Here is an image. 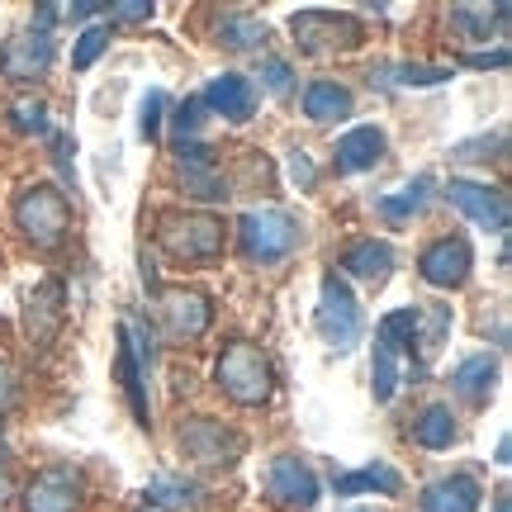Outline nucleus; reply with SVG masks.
Segmentation results:
<instances>
[{"label": "nucleus", "instance_id": "nucleus-1", "mask_svg": "<svg viewBox=\"0 0 512 512\" xmlns=\"http://www.w3.org/2000/svg\"><path fill=\"white\" fill-rule=\"evenodd\" d=\"M15 228L34 242V247H57V242L67 238V228H72V204L48 181L24 185L15 195Z\"/></svg>", "mask_w": 512, "mask_h": 512}, {"label": "nucleus", "instance_id": "nucleus-2", "mask_svg": "<svg viewBox=\"0 0 512 512\" xmlns=\"http://www.w3.org/2000/svg\"><path fill=\"white\" fill-rule=\"evenodd\" d=\"M214 380H219L223 394L233 403H242V408H256V403L271 399V361H266V351L252 347V342H228L219 356V366H214Z\"/></svg>", "mask_w": 512, "mask_h": 512}, {"label": "nucleus", "instance_id": "nucleus-3", "mask_svg": "<svg viewBox=\"0 0 512 512\" xmlns=\"http://www.w3.org/2000/svg\"><path fill=\"white\" fill-rule=\"evenodd\" d=\"M238 238H242V252L252 261L275 266V261H285L299 247V223L285 209H275V204H256V209H247L238 219Z\"/></svg>", "mask_w": 512, "mask_h": 512}, {"label": "nucleus", "instance_id": "nucleus-4", "mask_svg": "<svg viewBox=\"0 0 512 512\" xmlns=\"http://www.w3.org/2000/svg\"><path fill=\"white\" fill-rule=\"evenodd\" d=\"M318 332L332 351H351L366 332L361 304H356V294L347 290L342 275H323V285H318Z\"/></svg>", "mask_w": 512, "mask_h": 512}, {"label": "nucleus", "instance_id": "nucleus-5", "mask_svg": "<svg viewBox=\"0 0 512 512\" xmlns=\"http://www.w3.org/2000/svg\"><path fill=\"white\" fill-rule=\"evenodd\" d=\"M157 242L176 261H209L223 252V223L214 214H162Z\"/></svg>", "mask_w": 512, "mask_h": 512}, {"label": "nucleus", "instance_id": "nucleus-6", "mask_svg": "<svg viewBox=\"0 0 512 512\" xmlns=\"http://www.w3.org/2000/svg\"><path fill=\"white\" fill-rule=\"evenodd\" d=\"M147 366H152V351H147V337L138 323H119V356H114V375L124 384V399L133 408V418L152 422V408H147Z\"/></svg>", "mask_w": 512, "mask_h": 512}, {"label": "nucleus", "instance_id": "nucleus-7", "mask_svg": "<svg viewBox=\"0 0 512 512\" xmlns=\"http://www.w3.org/2000/svg\"><path fill=\"white\" fill-rule=\"evenodd\" d=\"M294 38L304 53H332V48H356L361 43V19L337 15V10H304L290 19Z\"/></svg>", "mask_w": 512, "mask_h": 512}, {"label": "nucleus", "instance_id": "nucleus-8", "mask_svg": "<svg viewBox=\"0 0 512 512\" xmlns=\"http://www.w3.org/2000/svg\"><path fill=\"white\" fill-rule=\"evenodd\" d=\"M446 195H451V204H456L470 223H479L484 233H508L512 209H508V195H503V190H494V185H484V181H465V176H456V181L446 185Z\"/></svg>", "mask_w": 512, "mask_h": 512}, {"label": "nucleus", "instance_id": "nucleus-9", "mask_svg": "<svg viewBox=\"0 0 512 512\" xmlns=\"http://www.w3.org/2000/svg\"><path fill=\"white\" fill-rule=\"evenodd\" d=\"M53 57L57 43L48 29H24V34H15L0 48V76L5 81H38V76H48Z\"/></svg>", "mask_w": 512, "mask_h": 512}, {"label": "nucleus", "instance_id": "nucleus-10", "mask_svg": "<svg viewBox=\"0 0 512 512\" xmlns=\"http://www.w3.org/2000/svg\"><path fill=\"white\" fill-rule=\"evenodd\" d=\"M261 489L280 508H313L318 503V475L299 456H275L261 475Z\"/></svg>", "mask_w": 512, "mask_h": 512}, {"label": "nucleus", "instance_id": "nucleus-11", "mask_svg": "<svg viewBox=\"0 0 512 512\" xmlns=\"http://www.w3.org/2000/svg\"><path fill=\"white\" fill-rule=\"evenodd\" d=\"M475 271V252L465 238H437L427 252L418 256V275L437 290H460Z\"/></svg>", "mask_w": 512, "mask_h": 512}, {"label": "nucleus", "instance_id": "nucleus-12", "mask_svg": "<svg viewBox=\"0 0 512 512\" xmlns=\"http://www.w3.org/2000/svg\"><path fill=\"white\" fill-rule=\"evenodd\" d=\"M242 446H247V441L214 418H190L181 427V451L190 460H200V465H228V460L242 456Z\"/></svg>", "mask_w": 512, "mask_h": 512}, {"label": "nucleus", "instance_id": "nucleus-13", "mask_svg": "<svg viewBox=\"0 0 512 512\" xmlns=\"http://www.w3.org/2000/svg\"><path fill=\"white\" fill-rule=\"evenodd\" d=\"M81 508V475L67 465H48L29 479L24 512H76Z\"/></svg>", "mask_w": 512, "mask_h": 512}, {"label": "nucleus", "instance_id": "nucleus-14", "mask_svg": "<svg viewBox=\"0 0 512 512\" xmlns=\"http://www.w3.org/2000/svg\"><path fill=\"white\" fill-rule=\"evenodd\" d=\"M157 313H162V323L171 337H181V342H195L204 328H209V299L200 290H162L157 294Z\"/></svg>", "mask_w": 512, "mask_h": 512}, {"label": "nucleus", "instance_id": "nucleus-15", "mask_svg": "<svg viewBox=\"0 0 512 512\" xmlns=\"http://www.w3.org/2000/svg\"><path fill=\"white\" fill-rule=\"evenodd\" d=\"M176 162H181L185 195H195V200H204V204L228 200V181L219 176V162H214V152L204 143H181L176 147Z\"/></svg>", "mask_w": 512, "mask_h": 512}, {"label": "nucleus", "instance_id": "nucleus-16", "mask_svg": "<svg viewBox=\"0 0 512 512\" xmlns=\"http://www.w3.org/2000/svg\"><path fill=\"white\" fill-rule=\"evenodd\" d=\"M200 105L204 110H214V114H223L228 124H247L252 110H256V91H252V81H247V76L223 72V76H214V81L204 86Z\"/></svg>", "mask_w": 512, "mask_h": 512}, {"label": "nucleus", "instance_id": "nucleus-17", "mask_svg": "<svg viewBox=\"0 0 512 512\" xmlns=\"http://www.w3.org/2000/svg\"><path fill=\"white\" fill-rule=\"evenodd\" d=\"M479 498H484V489H479L475 475H446L422 489L418 508L422 512H479Z\"/></svg>", "mask_w": 512, "mask_h": 512}, {"label": "nucleus", "instance_id": "nucleus-18", "mask_svg": "<svg viewBox=\"0 0 512 512\" xmlns=\"http://www.w3.org/2000/svg\"><path fill=\"white\" fill-rule=\"evenodd\" d=\"M24 328L38 347L53 342L57 328H62V285L57 280H43L34 294H29V309H24Z\"/></svg>", "mask_w": 512, "mask_h": 512}, {"label": "nucleus", "instance_id": "nucleus-19", "mask_svg": "<svg viewBox=\"0 0 512 512\" xmlns=\"http://www.w3.org/2000/svg\"><path fill=\"white\" fill-rule=\"evenodd\" d=\"M384 157V133L375 124H361L351 128L347 138L337 143V171H347V176H356V171H370V166Z\"/></svg>", "mask_w": 512, "mask_h": 512}, {"label": "nucleus", "instance_id": "nucleus-20", "mask_svg": "<svg viewBox=\"0 0 512 512\" xmlns=\"http://www.w3.org/2000/svg\"><path fill=\"white\" fill-rule=\"evenodd\" d=\"M351 91L342 81H309V91H304V114H309L313 124H337V119H351Z\"/></svg>", "mask_w": 512, "mask_h": 512}, {"label": "nucleus", "instance_id": "nucleus-21", "mask_svg": "<svg viewBox=\"0 0 512 512\" xmlns=\"http://www.w3.org/2000/svg\"><path fill=\"white\" fill-rule=\"evenodd\" d=\"M342 271L380 290L384 280H389V271H394V247H389V242H375V238H370V242H356V247L342 256Z\"/></svg>", "mask_w": 512, "mask_h": 512}, {"label": "nucleus", "instance_id": "nucleus-22", "mask_svg": "<svg viewBox=\"0 0 512 512\" xmlns=\"http://www.w3.org/2000/svg\"><path fill=\"white\" fill-rule=\"evenodd\" d=\"M494 380H498V356H489V351H479V356H470V361H460V366L451 370V389L470 403L489 399V394H494Z\"/></svg>", "mask_w": 512, "mask_h": 512}, {"label": "nucleus", "instance_id": "nucleus-23", "mask_svg": "<svg viewBox=\"0 0 512 512\" xmlns=\"http://www.w3.org/2000/svg\"><path fill=\"white\" fill-rule=\"evenodd\" d=\"M384 494V498H399L403 494V475L389 465V460H370L361 470H351V475H337V494Z\"/></svg>", "mask_w": 512, "mask_h": 512}, {"label": "nucleus", "instance_id": "nucleus-24", "mask_svg": "<svg viewBox=\"0 0 512 512\" xmlns=\"http://www.w3.org/2000/svg\"><path fill=\"white\" fill-rule=\"evenodd\" d=\"M413 441H418L422 451H446V446L456 441V418H451V408H446V403L422 408V418L413 422Z\"/></svg>", "mask_w": 512, "mask_h": 512}, {"label": "nucleus", "instance_id": "nucleus-25", "mask_svg": "<svg viewBox=\"0 0 512 512\" xmlns=\"http://www.w3.org/2000/svg\"><path fill=\"white\" fill-rule=\"evenodd\" d=\"M380 347L394 351V356H413L418 351V304L413 309H394L380 318Z\"/></svg>", "mask_w": 512, "mask_h": 512}, {"label": "nucleus", "instance_id": "nucleus-26", "mask_svg": "<svg viewBox=\"0 0 512 512\" xmlns=\"http://www.w3.org/2000/svg\"><path fill=\"white\" fill-rule=\"evenodd\" d=\"M427 190H432V181H427V176H418V181H408L403 190L380 195V200H375V209H380V219H389V223H408L422 204H427Z\"/></svg>", "mask_w": 512, "mask_h": 512}, {"label": "nucleus", "instance_id": "nucleus-27", "mask_svg": "<svg viewBox=\"0 0 512 512\" xmlns=\"http://www.w3.org/2000/svg\"><path fill=\"white\" fill-rule=\"evenodd\" d=\"M219 43L223 48H233V53H247V48H256V43H266V24H261L256 15H223Z\"/></svg>", "mask_w": 512, "mask_h": 512}, {"label": "nucleus", "instance_id": "nucleus-28", "mask_svg": "<svg viewBox=\"0 0 512 512\" xmlns=\"http://www.w3.org/2000/svg\"><path fill=\"white\" fill-rule=\"evenodd\" d=\"M370 389H375V403H389L394 394H399V356L394 351H384L380 342H375V366H370Z\"/></svg>", "mask_w": 512, "mask_h": 512}, {"label": "nucleus", "instance_id": "nucleus-29", "mask_svg": "<svg viewBox=\"0 0 512 512\" xmlns=\"http://www.w3.org/2000/svg\"><path fill=\"white\" fill-rule=\"evenodd\" d=\"M143 498L152 508H185V503H195V484L190 479H152Z\"/></svg>", "mask_w": 512, "mask_h": 512}, {"label": "nucleus", "instance_id": "nucleus-30", "mask_svg": "<svg viewBox=\"0 0 512 512\" xmlns=\"http://www.w3.org/2000/svg\"><path fill=\"white\" fill-rule=\"evenodd\" d=\"M110 24H91V29H81V38H76V53H72V67L76 72H86V67H95V57L110 48Z\"/></svg>", "mask_w": 512, "mask_h": 512}, {"label": "nucleus", "instance_id": "nucleus-31", "mask_svg": "<svg viewBox=\"0 0 512 512\" xmlns=\"http://www.w3.org/2000/svg\"><path fill=\"white\" fill-rule=\"evenodd\" d=\"M10 124H15V133H34V138H48V105L43 100H15L10 105Z\"/></svg>", "mask_w": 512, "mask_h": 512}, {"label": "nucleus", "instance_id": "nucleus-32", "mask_svg": "<svg viewBox=\"0 0 512 512\" xmlns=\"http://www.w3.org/2000/svg\"><path fill=\"white\" fill-rule=\"evenodd\" d=\"M380 76H394L399 86H441V81H451L446 67H422V62H403V67H384Z\"/></svg>", "mask_w": 512, "mask_h": 512}, {"label": "nucleus", "instance_id": "nucleus-33", "mask_svg": "<svg viewBox=\"0 0 512 512\" xmlns=\"http://www.w3.org/2000/svg\"><path fill=\"white\" fill-rule=\"evenodd\" d=\"M162 114H166V95L147 91L143 105H138V133H143V138H157V133H162Z\"/></svg>", "mask_w": 512, "mask_h": 512}, {"label": "nucleus", "instance_id": "nucleus-34", "mask_svg": "<svg viewBox=\"0 0 512 512\" xmlns=\"http://www.w3.org/2000/svg\"><path fill=\"white\" fill-rule=\"evenodd\" d=\"M200 124H204V105H200V95H190V100L176 105V133H181V143H195Z\"/></svg>", "mask_w": 512, "mask_h": 512}, {"label": "nucleus", "instance_id": "nucleus-35", "mask_svg": "<svg viewBox=\"0 0 512 512\" xmlns=\"http://www.w3.org/2000/svg\"><path fill=\"white\" fill-rule=\"evenodd\" d=\"M261 81H266V91H275V95H285L290 91V81H294V72H290V62H261Z\"/></svg>", "mask_w": 512, "mask_h": 512}, {"label": "nucleus", "instance_id": "nucleus-36", "mask_svg": "<svg viewBox=\"0 0 512 512\" xmlns=\"http://www.w3.org/2000/svg\"><path fill=\"white\" fill-rule=\"evenodd\" d=\"M110 19H124V24H138V19H152V5L147 0H119L110 10Z\"/></svg>", "mask_w": 512, "mask_h": 512}, {"label": "nucleus", "instance_id": "nucleus-37", "mask_svg": "<svg viewBox=\"0 0 512 512\" xmlns=\"http://www.w3.org/2000/svg\"><path fill=\"white\" fill-rule=\"evenodd\" d=\"M290 181H294V185H313V162H309V152H290Z\"/></svg>", "mask_w": 512, "mask_h": 512}, {"label": "nucleus", "instance_id": "nucleus-38", "mask_svg": "<svg viewBox=\"0 0 512 512\" xmlns=\"http://www.w3.org/2000/svg\"><path fill=\"white\" fill-rule=\"evenodd\" d=\"M460 62H465V67H508V48H494V53H465Z\"/></svg>", "mask_w": 512, "mask_h": 512}, {"label": "nucleus", "instance_id": "nucleus-39", "mask_svg": "<svg viewBox=\"0 0 512 512\" xmlns=\"http://www.w3.org/2000/svg\"><path fill=\"white\" fill-rule=\"evenodd\" d=\"M57 166L72 171V138H67V133H57Z\"/></svg>", "mask_w": 512, "mask_h": 512}, {"label": "nucleus", "instance_id": "nucleus-40", "mask_svg": "<svg viewBox=\"0 0 512 512\" xmlns=\"http://www.w3.org/2000/svg\"><path fill=\"white\" fill-rule=\"evenodd\" d=\"M15 399V375H10V366H0V408Z\"/></svg>", "mask_w": 512, "mask_h": 512}, {"label": "nucleus", "instance_id": "nucleus-41", "mask_svg": "<svg viewBox=\"0 0 512 512\" xmlns=\"http://www.w3.org/2000/svg\"><path fill=\"white\" fill-rule=\"evenodd\" d=\"M95 10H100V0H81V5H72L67 15H72V19H91Z\"/></svg>", "mask_w": 512, "mask_h": 512}, {"label": "nucleus", "instance_id": "nucleus-42", "mask_svg": "<svg viewBox=\"0 0 512 512\" xmlns=\"http://www.w3.org/2000/svg\"><path fill=\"white\" fill-rule=\"evenodd\" d=\"M10 498V475H5V465H0V503Z\"/></svg>", "mask_w": 512, "mask_h": 512}, {"label": "nucleus", "instance_id": "nucleus-43", "mask_svg": "<svg viewBox=\"0 0 512 512\" xmlns=\"http://www.w3.org/2000/svg\"><path fill=\"white\" fill-rule=\"evenodd\" d=\"M494 512H512V498H508V494H498V498H494Z\"/></svg>", "mask_w": 512, "mask_h": 512}]
</instances>
